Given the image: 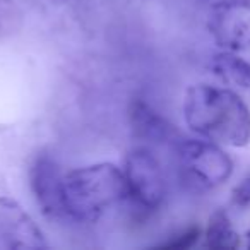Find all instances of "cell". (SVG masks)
<instances>
[{
  "mask_svg": "<svg viewBox=\"0 0 250 250\" xmlns=\"http://www.w3.org/2000/svg\"><path fill=\"white\" fill-rule=\"evenodd\" d=\"M240 245V235L235 231L231 219L223 209H216L204 229V247L212 250L236 249Z\"/></svg>",
  "mask_w": 250,
  "mask_h": 250,
  "instance_id": "cell-10",
  "label": "cell"
},
{
  "mask_svg": "<svg viewBox=\"0 0 250 250\" xmlns=\"http://www.w3.org/2000/svg\"><path fill=\"white\" fill-rule=\"evenodd\" d=\"M62 180L63 173L50 154H38L29 168V185L42 208L43 214L50 219L65 218L62 201Z\"/></svg>",
  "mask_w": 250,
  "mask_h": 250,
  "instance_id": "cell-7",
  "label": "cell"
},
{
  "mask_svg": "<svg viewBox=\"0 0 250 250\" xmlns=\"http://www.w3.org/2000/svg\"><path fill=\"white\" fill-rule=\"evenodd\" d=\"M209 69L226 86L250 91V63L236 55V52L223 50L216 53L211 59Z\"/></svg>",
  "mask_w": 250,
  "mask_h": 250,
  "instance_id": "cell-9",
  "label": "cell"
},
{
  "mask_svg": "<svg viewBox=\"0 0 250 250\" xmlns=\"http://www.w3.org/2000/svg\"><path fill=\"white\" fill-rule=\"evenodd\" d=\"M129 122L136 139L149 146H161V144L175 146L180 139L177 129L168 122V118L163 117L153 104L143 98H134L130 101Z\"/></svg>",
  "mask_w": 250,
  "mask_h": 250,
  "instance_id": "cell-8",
  "label": "cell"
},
{
  "mask_svg": "<svg viewBox=\"0 0 250 250\" xmlns=\"http://www.w3.org/2000/svg\"><path fill=\"white\" fill-rule=\"evenodd\" d=\"M199 236H201V228H199V226H188V228L168 236V240L158 243L156 247L158 249H165V250H185L194 245L199 240Z\"/></svg>",
  "mask_w": 250,
  "mask_h": 250,
  "instance_id": "cell-11",
  "label": "cell"
},
{
  "mask_svg": "<svg viewBox=\"0 0 250 250\" xmlns=\"http://www.w3.org/2000/svg\"><path fill=\"white\" fill-rule=\"evenodd\" d=\"M173 151L182 180L195 190H212L233 173L231 158L212 141L180 137Z\"/></svg>",
  "mask_w": 250,
  "mask_h": 250,
  "instance_id": "cell-3",
  "label": "cell"
},
{
  "mask_svg": "<svg viewBox=\"0 0 250 250\" xmlns=\"http://www.w3.org/2000/svg\"><path fill=\"white\" fill-rule=\"evenodd\" d=\"M182 110L187 127L202 139L221 146H249L250 110L231 87L194 84L185 91Z\"/></svg>",
  "mask_w": 250,
  "mask_h": 250,
  "instance_id": "cell-1",
  "label": "cell"
},
{
  "mask_svg": "<svg viewBox=\"0 0 250 250\" xmlns=\"http://www.w3.org/2000/svg\"><path fill=\"white\" fill-rule=\"evenodd\" d=\"M125 197L124 171L115 163H91L63 173L62 201L67 219L96 223Z\"/></svg>",
  "mask_w": 250,
  "mask_h": 250,
  "instance_id": "cell-2",
  "label": "cell"
},
{
  "mask_svg": "<svg viewBox=\"0 0 250 250\" xmlns=\"http://www.w3.org/2000/svg\"><path fill=\"white\" fill-rule=\"evenodd\" d=\"M208 31L221 50L250 48V0H219L208 14Z\"/></svg>",
  "mask_w": 250,
  "mask_h": 250,
  "instance_id": "cell-5",
  "label": "cell"
},
{
  "mask_svg": "<svg viewBox=\"0 0 250 250\" xmlns=\"http://www.w3.org/2000/svg\"><path fill=\"white\" fill-rule=\"evenodd\" d=\"M231 204L238 209H247L250 206V175L231 190Z\"/></svg>",
  "mask_w": 250,
  "mask_h": 250,
  "instance_id": "cell-12",
  "label": "cell"
},
{
  "mask_svg": "<svg viewBox=\"0 0 250 250\" xmlns=\"http://www.w3.org/2000/svg\"><path fill=\"white\" fill-rule=\"evenodd\" d=\"M243 238H245V245L250 249V226H249V229L245 231V235H243Z\"/></svg>",
  "mask_w": 250,
  "mask_h": 250,
  "instance_id": "cell-13",
  "label": "cell"
},
{
  "mask_svg": "<svg viewBox=\"0 0 250 250\" xmlns=\"http://www.w3.org/2000/svg\"><path fill=\"white\" fill-rule=\"evenodd\" d=\"M125 190L132 208L144 214L156 212L167 199V180L156 154L149 146H136L124 160Z\"/></svg>",
  "mask_w": 250,
  "mask_h": 250,
  "instance_id": "cell-4",
  "label": "cell"
},
{
  "mask_svg": "<svg viewBox=\"0 0 250 250\" xmlns=\"http://www.w3.org/2000/svg\"><path fill=\"white\" fill-rule=\"evenodd\" d=\"M0 245L5 249H46L42 228L18 201L0 197Z\"/></svg>",
  "mask_w": 250,
  "mask_h": 250,
  "instance_id": "cell-6",
  "label": "cell"
}]
</instances>
